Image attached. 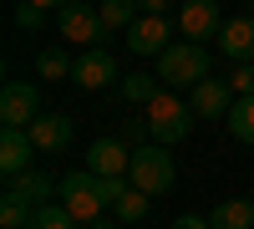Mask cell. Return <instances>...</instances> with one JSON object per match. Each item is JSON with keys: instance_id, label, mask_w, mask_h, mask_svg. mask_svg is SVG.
I'll use <instances>...</instances> for the list:
<instances>
[{"instance_id": "1", "label": "cell", "mask_w": 254, "mask_h": 229, "mask_svg": "<svg viewBox=\"0 0 254 229\" xmlns=\"http://www.w3.org/2000/svg\"><path fill=\"white\" fill-rule=\"evenodd\" d=\"M147 138L163 143V148H173V143H183L188 133H193V107L178 97V92H163L158 102H147Z\"/></svg>"}, {"instance_id": "2", "label": "cell", "mask_w": 254, "mask_h": 229, "mask_svg": "<svg viewBox=\"0 0 254 229\" xmlns=\"http://www.w3.org/2000/svg\"><path fill=\"white\" fill-rule=\"evenodd\" d=\"M158 76L168 92L178 87H198V81L208 76V51L198 46V41H173L163 56H158Z\"/></svg>"}, {"instance_id": "3", "label": "cell", "mask_w": 254, "mask_h": 229, "mask_svg": "<svg viewBox=\"0 0 254 229\" xmlns=\"http://www.w3.org/2000/svg\"><path fill=\"white\" fill-rule=\"evenodd\" d=\"M127 178H132V189H142V194L158 199V194L173 189L178 168H173V158H168L163 143H142V148H132V168H127Z\"/></svg>"}, {"instance_id": "4", "label": "cell", "mask_w": 254, "mask_h": 229, "mask_svg": "<svg viewBox=\"0 0 254 229\" xmlns=\"http://www.w3.org/2000/svg\"><path fill=\"white\" fill-rule=\"evenodd\" d=\"M61 204H66V214H71L76 224L102 219V214H107V204H102V178H97L92 168L66 173V178H61Z\"/></svg>"}, {"instance_id": "5", "label": "cell", "mask_w": 254, "mask_h": 229, "mask_svg": "<svg viewBox=\"0 0 254 229\" xmlns=\"http://www.w3.org/2000/svg\"><path fill=\"white\" fill-rule=\"evenodd\" d=\"M56 26H61V36H66L71 46H81V51H92L97 41L107 36L102 15H97L92 5H81V0H71V5H61V10H56Z\"/></svg>"}, {"instance_id": "6", "label": "cell", "mask_w": 254, "mask_h": 229, "mask_svg": "<svg viewBox=\"0 0 254 229\" xmlns=\"http://www.w3.org/2000/svg\"><path fill=\"white\" fill-rule=\"evenodd\" d=\"M41 117V92L31 81H5V92H0V122L5 128H31Z\"/></svg>"}, {"instance_id": "7", "label": "cell", "mask_w": 254, "mask_h": 229, "mask_svg": "<svg viewBox=\"0 0 254 229\" xmlns=\"http://www.w3.org/2000/svg\"><path fill=\"white\" fill-rule=\"evenodd\" d=\"M224 31V10H219V0H188V5L178 10V36L183 41H203L208 36H219Z\"/></svg>"}, {"instance_id": "8", "label": "cell", "mask_w": 254, "mask_h": 229, "mask_svg": "<svg viewBox=\"0 0 254 229\" xmlns=\"http://www.w3.org/2000/svg\"><path fill=\"white\" fill-rule=\"evenodd\" d=\"M87 168L97 178H127V168H132V148H127L122 138H97L87 148Z\"/></svg>"}, {"instance_id": "9", "label": "cell", "mask_w": 254, "mask_h": 229, "mask_svg": "<svg viewBox=\"0 0 254 229\" xmlns=\"http://www.w3.org/2000/svg\"><path fill=\"white\" fill-rule=\"evenodd\" d=\"M173 26H168L163 15H137L132 20V31H127V51L132 56H163L168 46H173Z\"/></svg>"}, {"instance_id": "10", "label": "cell", "mask_w": 254, "mask_h": 229, "mask_svg": "<svg viewBox=\"0 0 254 229\" xmlns=\"http://www.w3.org/2000/svg\"><path fill=\"white\" fill-rule=\"evenodd\" d=\"M193 97H188V107H193V117H229V107H234V87L219 76H203L198 87H188Z\"/></svg>"}, {"instance_id": "11", "label": "cell", "mask_w": 254, "mask_h": 229, "mask_svg": "<svg viewBox=\"0 0 254 229\" xmlns=\"http://www.w3.org/2000/svg\"><path fill=\"white\" fill-rule=\"evenodd\" d=\"M26 133H31V143H36V153H66V148H71V133H76V128H71V117L51 112V117H36Z\"/></svg>"}, {"instance_id": "12", "label": "cell", "mask_w": 254, "mask_h": 229, "mask_svg": "<svg viewBox=\"0 0 254 229\" xmlns=\"http://www.w3.org/2000/svg\"><path fill=\"white\" fill-rule=\"evenodd\" d=\"M112 76H117V61H112V51L92 46V51H81V56H76V72H71V81H76V87L97 92V87H107Z\"/></svg>"}, {"instance_id": "13", "label": "cell", "mask_w": 254, "mask_h": 229, "mask_svg": "<svg viewBox=\"0 0 254 229\" xmlns=\"http://www.w3.org/2000/svg\"><path fill=\"white\" fill-rule=\"evenodd\" d=\"M214 41H219V51H224L229 61H254V15L224 20V31H219Z\"/></svg>"}, {"instance_id": "14", "label": "cell", "mask_w": 254, "mask_h": 229, "mask_svg": "<svg viewBox=\"0 0 254 229\" xmlns=\"http://www.w3.org/2000/svg\"><path fill=\"white\" fill-rule=\"evenodd\" d=\"M31 153H36V143L26 128H5L0 133V173L15 178V173H26L31 168Z\"/></svg>"}, {"instance_id": "15", "label": "cell", "mask_w": 254, "mask_h": 229, "mask_svg": "<svg viewBox=\"0 0 254 229\" xmlns=\"http://www.w3.org/2000/svg\"><path fill=\"white\" fill-rule=\"evenodd\" d=\"M10 194L31 199L36 209H41V204H51V194H61V189H56V183L41 173V168H26V173H15V178H10Z\"/></svg>"}, {"instance_id": "16", "label": "cell", "mask_w": 254, "mask_h": 229, "mask_svg": "<svg viewBox=\"0 0 254 229\" xmlns=\"http://www.w3.org/2000/svg\"><path fill=\"white\" fill-rule=\"evenodd\" d=\"M214 229H254V199H224L214 204Z\"/></svg>"}, {"instance_id": "17", "label": "cell", "mask_w": 254, "mask_h": 229, "mask_svg": "<svg viewBox=\"0 0 254 229\" xmlns=\"http://www.w3.org/2000/svg\"><path fill=\"white\" fill-rule=\"evenodd\" d=\"M97 15H102V26H107V36H112V31L127 36V31H132V20H137L142 10H137V0H102Z\"/></svg>"}, {"instance_id": "18", "label": "cell", "mask_w": 254, "mask_h": 229, "mask_svg": "<svg viewBox=\"0 0 254 229\" xmlns=\"http://www.w3.org/2000/svg\"><path fill=\"white\" fill-rule=\"evenodd\" d=\"M122 97L147 107V102L163 97V76H158V72H132V76H122Z\"/></svg>"}, {"instance_id": "19", "label": "cell", "mask_w": 254, "mask_h": 229, "mask_svg": "<svg viewBox=\"0 0 254 229\" xmlns=\"http://www.w3.org/2000/svg\"><path fill=\"white\" fill-rule=\"evenodd\" d=\"M31 219H36V204L5 189V199H0V229H31Z\"/></svg>"}, {"instance_id": "20", "label": "cell", "mask_w": 254, "mask_h": 229, "mask_svg": "<svg viewBox=\"0 0 254 229\" xmlns=\"http://www.w3.org/2000/svg\"><path fill=\"white\" fill-rule=\"evenodd\" d=\"M71 72H76V61L61 51V46H46V51L36 56V76H46V81H66Z\"/></svg>"}, {"instance_id": "21", "label": "cell", "mask_w": 254, "mask_h": 229, "mask_svg": "<svg viewBox=\"0 0 254 229\" xmlns=\"http://www.w3.org/2000/svg\"><path fill=\"white\" fill-rule=\"evenodd\" d=\"M147 199H153V194L127 189V194L112 204V219H117V224H142V219H147Z\"/></svg>"}, {"instance_id": "22", "label": "cell", "mask_w": 254, "mask_h": 229, "mask_svg": "<svg viewBox=\"0 0 254 229\" xmlns=\"http://www.w3.org/2000/svg\"><path fill=\"white\" fill-rule=\"evenodd\" d=\"M229 133L239 143H254V97H234V107H229Z\"/></svg>"}, {"instance_id": "23", "label": "cell", "mask_w": 254, "mask_h": 229, "mask_svg": "<svg viewBox=\"0 0 254 229\" xmlns=\"http://www.w3.org/2000/svg\"><path fill=\"white\" fill-rule=\"evenodd\" d=\"M31 229H81V224L66 214V204H41L36 219H31Z\"/></svg>"}, {"instance_id": "24", "label": "cell", "mask_w": 254, "mask_h": 229, "mask_svg": "<svg viewBox=\"0 0 254 229\" xmlns=\"http://www.w3.org/2000/svg\"><path fill=\"white\" fill-rule=\"evenodd\" d=\"M229 87H234V97H254V61H234Z\"/></svg>"}, {"instance_id": "25", "label": "cell", "mask_w": 254, "mask_h": 229, "mask_svg": "<svg viewBox=\"0 0 254 229\" xmlns=\"http://www.w3.org/2000/svg\"><path fill=\"white\" fill-rule=\"evenodd\" d=\"M41 20H46L41 5H31V0H20V5H15V26H20V31H41Z\"/></svg>"}, {"instance_id": "26", "label": "cell", "mask_w": 254, "mask_h": 229, "mask_svg": "<svg viewBox=\"0 0 254 229\" xmlns=\"http://www.w3.org/2000/svg\"><path fill=\"white\" fill-rule=\"evenodd\" d=\"M173 229H214V219H208V214H178Z\"/></svg>"}, {"instance_id": "27", "label": "cell", "mask_w": 254, "mask_h": 229, "mask_svg": "<svg viewBox=\"0 0 254 229\" xmlns=\"http://www.w3.org/2000/svg\"><path fill=\"white\" fill-rule=\"evenodd\" d=\"M137 10H142V15H163L168 0H137Z\"/></svg>"}, {"instance_id": "28", "label": "cell", "mask_w": 254, "mask_h": 229, "mask_svg": "<svg viewBox=\"0 0 254 229\" xmlns=\"http://www.w3.org/2000/svg\"><path fill=\"white\" fill-rule=\"evenodd\" d=\"M31 5H41V10H61V5H71V0H31Z\"/></svg>"}, {"instance_id": "29", "label": "cell", "mask_w": 254, "mask_h": 229, "mask_svg": "<svg viewBox=\"0 0 254 229\" xmlns=\"http://www.w3.org/2000/svg\"><path fill=\"white\" fill-rule=\"evenodd\" d=\"M81 229H112V219L102 214V219H92V224H81Z\"/></svg>"}, {"instance_id": "30", "label": "cell", "mask_w": 254, "mask_h": 229, "mask_svg": "<svg viewBox=\"0 0 254 229\" xmlns=\"http://www.w3.org/2000/svg\"><path fill=\"white\" fill-rule=\"evenodd\" d=\"M249 10H254V0H249Z\"/></svg>"}, {"instance_id": "31", "label": "cell", "mask_w": 254, "mask_h": 229, "mask_svg": "<svg viewBox=\"0 0 254 229\" xmlns=\"http://www.w3.org/2000/svg\"><path fill=\"white\" fill-rule=\"evenodd\" d=\"M249 199H254V189H249Z\"/></svg>"}, {"instance_id": "32", "label": "cell", "mask_w": 254, "mask_h": 229, "mask_svg": "<svg viewBox=\"0 0 254 229\" xmlns=\"http://www.w3.org/2000/svg\"><path fill=\"white\" fill-rule=\"evenodd\" d=\"M183 5H188V0H183Z\"/></svg>"}]
</instances>
